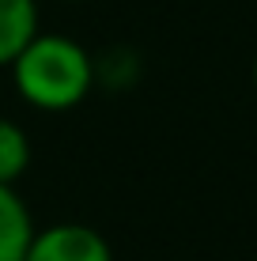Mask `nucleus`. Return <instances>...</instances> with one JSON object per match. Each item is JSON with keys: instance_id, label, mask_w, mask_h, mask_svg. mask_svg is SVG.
<instances>
[{"instance_id": "1", "label": "nucleus", "mask_w": 257, "mask_h": 261, "mask_svg": "<svg viewBox=\"0 0 257 261\" xmlns=\"http://www.w3.org/2000/svg\"><path fill=\"white\" fill-rule=\"evenodd\" d=\"M19 98L34 110L65 114L79 106L95 87V61L91 53L68 34L38 31L8 65Z\"/></svg>"}, {"instance_id": "2", "label": "nucleus", "mask_w": 257, "mask_h": 261, "mask_svg": "<svg viewBox=\"0 0 257 261\" xmlns=\"http://www.w3.org/2000/svg\"><path fill=\"white\" fill-rule=\"evenodd\" d=\"M23 261H113V246L102 231L76 220H61L49 227H34Z\"/></svg>"}, {"instance_id": "3", "label": "nucleus", "mask_w": 257, "mask_h": 261, "mask_svg": "<svg viewBox=\"0 0 257 261\" xmlns=\"http://www.w3.org/2000/svg\"><path fill=\"white\" fill-rule=\"evenodd\" d=\"M34 216L15 186H0V261H23L34 235Z\"/></svg>"}, {"instance_id": "4", "label": "nucleus", "mask_w": 257, "mask_h": 261, "mask_svg": "<svg viewBox=\"0 0 257 261\" xmlns=\"http://www.w3.org/2000/svg\"><path fill=\"white\" fill-rule=\"evenodd\" d=\"M38 34V0H0V68Z\"/></svg>"}, {"instance_id": "5", "label": "nucleus", "mask_w": 257, "mask_h": 261, "mask_svg": "<svg viewBox=\"0 0 257 261\" xmlns=\"http://www.w3.org/2000/svg\"><path fill=\"white\" fill-rule=\"evenodd\" d=\"M31 170V137L19 121L0 114V186H19Z\"/></svg>"}, {"instance_id": "6", "label": "nucleus", "mask_w": 257, "mask_h": 261, "mask_svg": "<svg viewBox=\"0 0 257 261\" xmlns=\"http://www.w3.org/2000/svg\"><path fill=\"white\" fill-rule=\"evenodd\" d=\"M250 76H253V91H257V53H253V72Z\"/></svg>"}, {"instance_id": "7", "label": "nucleus", "mask_w": 257, "mask_h": 261, "mask_svg": "<svg viewBox=\"0 0 257 261\" xmlns=\"http://www.w3.org/2000/svg\"><path fill=\"white\" fill-rule=\"evenodd\" d=\"M61 4H76V0H61Z\"/></svg>"}]
</instances>
